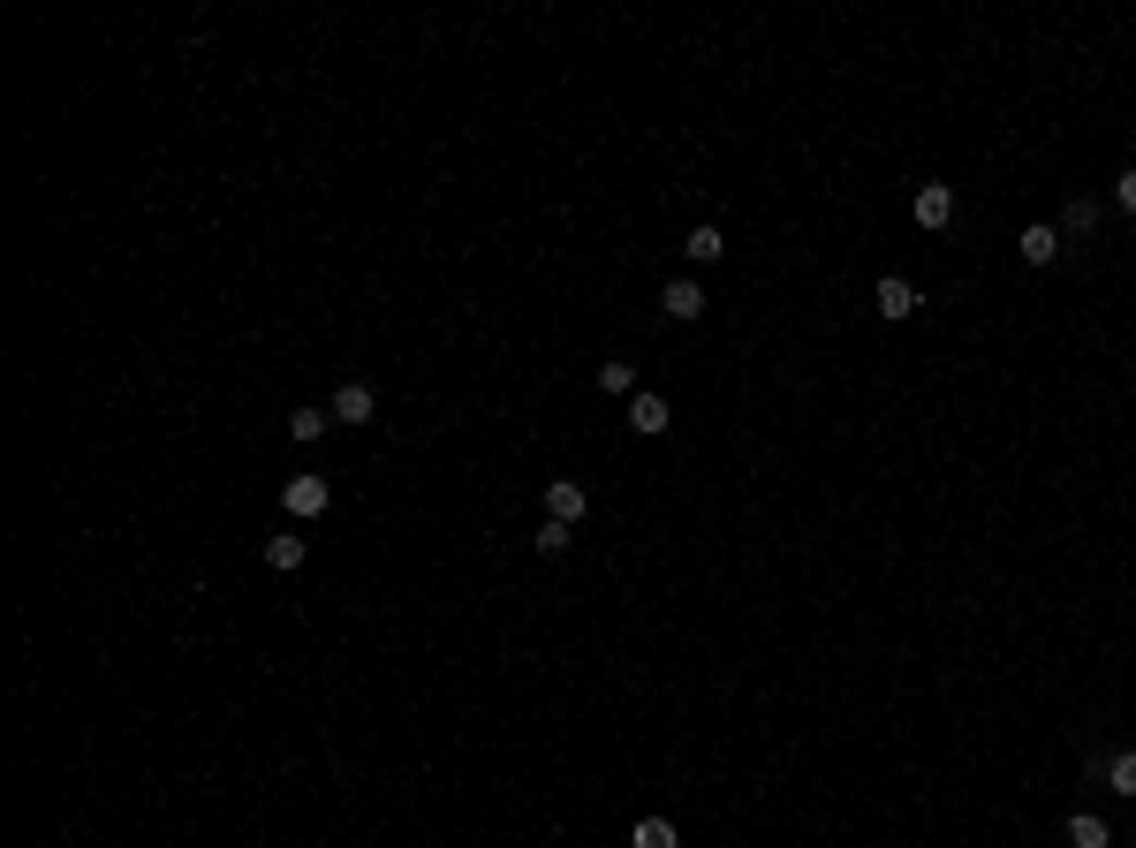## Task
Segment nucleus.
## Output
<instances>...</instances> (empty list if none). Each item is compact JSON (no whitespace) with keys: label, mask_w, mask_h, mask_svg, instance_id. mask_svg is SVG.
<instances>
[{"label":"nucleus","mask_w":1136,"mask_h":848,"mask_svg":"<svg viewBox=\"0 0 1136 848\" xmlns=\"http://www.w3.org/2000/svg\"><path fill=\"white\" fill-rule=\"evenodd\" d=\"M326 501H333V486H326V478H312V470L281 486V508H289V515H326Z\"/></svg>","instance_id":"obj_1"},{"label":"nucleus","mask_w":1136,"mask_h":848,"mask_svg":"<svg viewBox=\"0 0 1136 848\" xmlns=\"http://www.w3.org/2000/svg\"><path fill=\"white\" fill-rule=\"evenodd\" d=\"M546 508H553V523H584V515H591V493H584L576 478H553V486H546Z\"/></svg>","instance_id":"obj_2"},{"label":"nucleus","mask_w":1136,"mask_h":848,"mask_svg":"<svg viewBox=\"0 0 1136 848\" xmlns=\"http://www.w3.org/2000/svg\"><path fill=\"white\" fill-rule=\"evenodd\" d=\"M948 220H955V189L948 182H925L917 189V228H948Z\"/></svg>","instance_id":"obj_3"},{"label":"nucleus","mask_w":1136,"mask_h":848,"mask_svg":"<svg viewBox=\"0 0 1136 848\" xmlns=\"http://www.w3.org/2000/svg\"><path fill=\"white\" fill-rule=\"evenodd\" d=\"M371 409H379V394H371V386H356V379L333 394V425H371Z\"/></svg>","instance_id":"obj_4"},{"label":"nucleus","mask_w":1136,"mask_h":848,"mask_svg":"<svg viewBox=\"0 0 1136 848\" xmlns=\"http://www.w3.org/2000/svg\"><path fill=\"white\" fill-rule=\"evenodd\" d=\"M659 311H667V319H697V311H705V288H697V281H667V288H659Z\"/></svg>","instance_id":"obj_5"},{"label":"nucleus","mask_w":1136,"mask_h":848,"mask_svg":"<svg viewBox=\"0 0 1136 848\" xmlns=\"http://www.w3.org/2000/svg\"><path fill=\"white\" fill-rule=\"evenodd\" d=\"M871 304H879V319H894V327H902V319H909V311H917V288H909V281H894V273H887V281H879V296H871Z\"/></svg>","instance_id":"obj_6"},{"label":"nucleus","mask_w":1136,"mask_h":848,"mask_svg":"<svg viewBox=\"0 0 1136 848\" xmlns=\"http://www.w3.org/2000/svg\"><path fill=\"white\" fill-rule=\"evenodd\" d=\"M304 553H312V545H304L296 530H281V538H266V568H273V576H296V568H304Z\"/></svg>","instance_id":"obj_7"},{"label":"nucleus","mask_w":1136,"mask_h":848,"mask_svg":"<svg viewBox=\"0 0 1136 848\" xmlns=\"http://www.w3.org/2000/svg\"><path fill=\"white\" fill-rule=\"evenodd\" d=\"M630 432H645V440L667 432V402L659 394H630Z\"/></svg>","instance_id":"obj_8"},{"label":"nucleus","mask_w":1136,"mask_h":848,"mask_svg":"<svg viewBox=\"0 0 1136 848\" xmlns=\"http://www.w3.org/2000/svg\"><path fill=\"white\" fill-rule=\"evenodd\" d=\"M1068 848H1114V826L1099 819V811H1076L1068 819Z\"/></svg>","instance_id":"obj_9"},{"label":"nucleus","mask_w":1136,"mask_h":848,"mask_svg":"<svg viewBox=\"0 0 1136 848\" xmlns=\"http://www.w3.org/2000/svg\"><path fill=\"white\" fill-rule=\"evenodd\" d=\"M1023 258L1030 266H1053L1061 258V228H1023Z\"/></svg>","instance_id":"obj_10"},{"label":"nucleus","mask_w":1136,"mask_h":848,"mask_svg":"<svg viewBox=\"0 0 1136 848\" xmlns=\"http://www.w3.org/2000/svg\"><path fill=\"white\" fill-rule=\"evenodd\" d=\"M630 848H682V841H674L667 819H637V826H630Z\"/></svg>","instance_id":"obj_11"},{"label":"nucleus","mask_w":1136,"mask_h":848,"mask_svg":"<svg viewBox=\"0 0 1136 848\" xmlns=\"http://www.w3.org/2000/svg\"><path fill=\"white\" fill-rule=\"evenodd\" d=\"M1107 788H1114V796H1136V750H1114V758H1107Z\"/></svg>","instance_id":"obj_12"},{"label":"nucleus","mask_w":1136,"mask_h":848,"mask_svg":"<svg viewBox=\"0 0 1136 848\" xmlns=\"http://www.w3.org/2000/svg\"><path fill=\"white\" fill-rule=\"evenodd\" d=\"M682 250H689V266H712L728 243H720V228H689V243H682Z\"/></svg>","instance_id":"obj_13"},{"label":"nucleus","mask_w":1136,"mask_h":848,"mask_svg":"<svg viewBox=\"0 0 1136 848\" xmlns=\"http://www.w3.org/2000/svg\"><path fill=\"white\" fill-rule=\"evenodd\" d=\"M326 425H333V409H296V417H289V440H304V447H312Z\"/></svg>","instance_id":"obj_14"},{"label":"nucleus","mask_w":1136,"mask_h":848,"mask_svg":"<svg viewBox=\"0 0 1136 848\" xmlns=\"http://www.w3.org/2000/svg\"><path fill=\"white\" fill-rule=\"evenodd\" d=\"M1091 228H1099V205H1091V197H1076V205L1061 212V235H1091Z\"/></svg>","instance_id":"obj_15"},{"label":"nucleus","mask_w":1136,"mask_h":848,"mask_svg":"<svg viewBox=\"0 0 1136 848\" xmlns=\"http://www.w3.org/2000/svg\"><path fill=\"white\" fill-rule=\"evenodd\" d=\"M569 530H576V523H553V515H546V523L530 530V545H538V553H569Z\"/></svg>","instance_id":"obj_16"},{"label":"nucleus","mask_w":1136,"mask_h":848,"mask_svg":"<svg viewBox=\"0 0 1136 848\" xmlns=\"http://www.w3.org/2000/svg\"><path fill=\"white\" fill-rule=\"evenodd\" d=\"M599 386H607V394H630L637 371H630V364H599Z\"/></svg>","instance_id":"obj_17"},{"label":"nucleus","mask_w":1136,"mask_h":848,"mask_svg":"<svg viewBox=\"0 0 1136 848\" xmlns=\"http://www.w3.org/2000/svg\"><path fill=\"white\" fill-rule=\"evenodd\" d=\"M1114 205H1122V212H1136V168L1122 174V182H1114Z\"/></svg>","instance_id":"obj_18"}]
</instances>
